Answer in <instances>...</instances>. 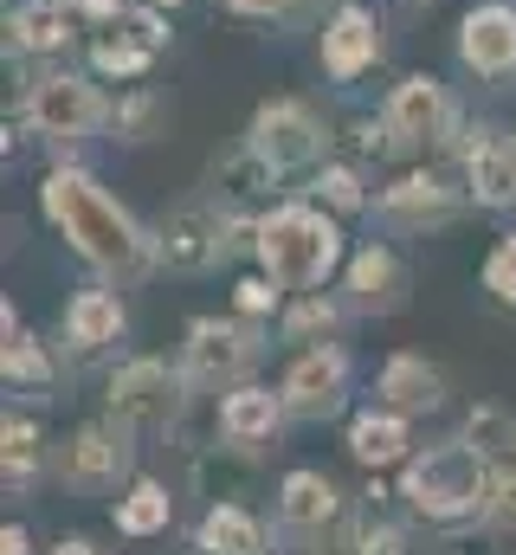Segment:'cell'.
Wrapping results in <instances>:
<instances>
[{
  "instance_id": "cell-14",
  "label": "cell",
  "mask_w": 516,
  "mask_h": 555,
  "mask_svg": "<svg viewBox=\"0 0 516 555\" xmlns=\"http://www.w3.org/2000/svg\"><path fill=\"white\" fill-rule=\"evenodd\" d=\"M284 420H291L284 395H278V388H258V382L227 388L220 408H214V426H220V439H227L233 452H265V446H278Z\"/></svg>"
},
{
  "instance_id": "cell-13",
  "label": "cell",
  "mask_w": 516,
  "mask_h": 555,
  "mask_svg": "<svg viewBox=\"0 0 516 555\" xmlns=\"http://www.w3.org/2000/svg\"><path fill=\"white\" fill-rule=\"evenodd\" d=\"M188 555H278V530L240 498H214L188 530Z\"/></svg>"
},
{
  "instance_id": "cell-28",
  "label": "cell",
  "mask_w": 516,
  "mask_h": 555,
  "mask_svg": "<svg viewBox=\"0 0 516 555\" xmlns=\"http://www.w3.org/2000/svg\"><path fill=\"white\" fill-rule=\"evenodd\" d=\"M46 426L26 414H7L0 420V478H7V491H33L39 485V472H46Z\"/></svg>"
},
{
  "instance_id": "cell-9",
  "label": "cell",
  "mask_w": 516,
  "mask_h": 555,
  "mask_svg": "<svg viewBox=\"0 0 516 555\" xmlns=\"http://www.w3.org/2000/svg\"><path fill=\"white\" fill-rule=\"evenodd\" d=\"M349 382H356L349 349H343V343H310V349L291 356L278 395H284L291 420H336L349 408Z\"/></svg>"
},
{
  "instance_id": "cell-41",
  "label": "cell",
  "mask_w": 516,
  "mask_h": 555,
  "mask_svg": "<svg viewBox=\"0 0 516 555\" xmlns=\"http://www.w3.org/2000/svg\"><path fill=\"white\" fill-rule=\"evenodd\" d=\"M162 7H181V0H162Z\"/></svg>"
},
{
  "instance_id": "cell-27",
  "label": "cell",
  "mask_w": 516,
  "mask_h": 555,
  "mask_svg": "<svg viewBox=\"0 0 516 555\" xmlns=\"http://www.w3.org/2000/svg\"><path fill=\"white\" fill-rule=\"evenodd\" d=\"M271 181H278V168L258 155L253 142H240V149H227V155L214 162V201H220L233 220L253 207L258 194H271Z\"/></svg>"
},
{
  "instance_id": "cell-1",
  "label": "cell",
  "mask_w": 516,
  "mask_h": 555,
  "mask_svg": "<svg viewBox=\"0 0 516 555\" xmlns=\"http://www.w3.org/2000/svg\"><path fill=\"white\" fill-rule=\"evenodd\" d=\"M39 207H46V220L65 233V246L104 278V284H142L149 272H162V259H155V227H142L98 175H85V168H52L46 188H39Z\"/></svg>"
},
{
  "instance_id": "cell-34",
  "label": "cell",
  "mask_w": 516,
  "mask_h": 555,
  "mask_svg": "<svg viewBox=\"0 0 516 555\" xmlns=\"http://www.w3.org/2000/svg\"><path fill=\"white\" fill-rule=\"evenodd\" d=\"M278 297H284V284L278 278H240L233 284V317H246V323H271L278 317Z\"/></svg>"
},
{
  "instance_id": "cell-20",
  "label": "cell",
  "mask_w": 516,
  "mask_h": 555,
  "mask_svg": "<svg viewBox=\"0 0 516 555\" xmlns=\"http://www.w3.org/2000/svg\"><path fill=\"white\" fill-rule=\"evenodd\" d=\"M420 446H413V420L400 414V408H387V401H375V408H362V414L349 420V459L362 465V472H400L407 459H413Z\"/></svg>"
},
{
  "instance_id": "cell-3",
  "label": "cell",
  "mask_w": 516,
  "mask_h": 555,
  "mask_svg": "<svg viewBox=\"0 0 516 555\" xmlns=\"http://www.w3.org/2000/svg\"><path fill=\"white\" fill-rule=\"evenodd\" d=\"M253 259H258V272L278 278L284 291H323L330 278L349 266L336 220L323 207H310V201H284V207L258 214Z\"/></svg>"
},
{
  "instance_id": "cell-7",
  "label": "cell",
  "mask_w": 516,
  "mask_h": 555,
  "mask_svg": "<svg viewBox=\"0 0 516 555\" xmlns=\"http://www.w3.org/2000/svg\"><path fill=\"white\" fill-rule=\"evenodd\" d=\"M188 375H181V362H162V356H129L111 369V382H104V401H111V414L129 420L136 433H155V426H175L181 408H188Z\"/></svg>"
},
{
  "instance_id": "cell-2",
  "label": "cell",
  "mask_w": 516,
  "mask_h": 555,
  "mask_svg": "<svg viewBox=\"0 0 516 555\" xmlns=\"http://www.w3.org/2000/svg\"><path fill=\"white\" fill-rule=\"evenodd\" d=\"M491 459L465 439V433H446L433 446H420L407 465H400V504L413 524L426 530H472L485 524V498H491Z\"/></svg>"
},
{
  "instance_id": "cell-25",
  "label": "cell",
  "mask_w": 516,
  "mask_h": 555,
  "mask_svg": "<svg viewBox=\"0 0 516 555\" xmlns=\"http://www.w3.org/2000/svg\"><path fill=\"white\" fill-rule=\"evenodd\" d=\"M0 375H7V388H52L59 382L52 349L20 323L13 304H0Z\"/></svg>"
},
{
  "instance_id": "cell-4",
  "label": "cell",
  "mask_w": 516,
  "mask_h": 555,
  "mask_svg": "<svg viewBox=\"0 0 516 555\" xmlns=\"http://www.w3.org/2000/svg\"><path fill=\"white\" fill-rule=\"evenodd\" d=\"M52 472L78 498H117L136 478V426L117 414H98L85 426H72L65 446H52Z\"/></svg>"
},
{
  "instance_id": "cell-21",
  "label": "cell",
  "mask_w": 516,
  "mask_h": 555,
  "mask_svg": "<svg viewBox=\"0 0 516 555\" xmlns=\"http://www.w3.org/2000/svg\"><path fill=\"white\" fill-rule=\"evenodd\" d=\"M129 330V310L124 297H117V284H85V291H72V304H65V343H72V356H104V349H117Z\"/></svg>"
},
{
  "instance_id": "cell-29",
  "label": "cell",
  "mask_w": 516,
  "mask_h": 555,
  "mask_svg": "<svg viewBox=\"0 0 516 555\" xmlns=\"http://www.w3.org/2000/svg\"><path fill=\"white\" fill-rule=\"evenodd\" d=\"M491 465H504V459H516V414L511 408H491V401H478L472 414H465V426H459Z\"/></svg>"
},
{
  "instance_id": "cell-22",
  "label": "cell",
  "mask_w": 516,
  "mask_h": 555,
  "mask_svg": "<svg viewBox=\"0 0 516 555\" xmlns=\"http://www.w3.org/2000/svg\"><path fill=\"white\" fill-rule=\"evenodd\" d=\"M478 142H465V188L478 207L511 214L516 207V149L498 130H472Z\"/></svg>"
},
{
  "instance_id": "cell-37",
  "label": "cell",
  "mask_w": 516,
  "mask_h": 555,
  "mask_svg": "<svg viewBox=\"0 0 516 555\" xmlns=\"http://www.w3.org/2000/svg\"><path fill=\"white\" fill-rule=\"evenodd\" d=\"M46 555H111V550H104L98 537H85V530H72V537H59V543H52Z\"/></svg>"
},
{
  "instance_id": "cell-35",
  "label": "cell",
  "mask_w": 516,
  "mask_h": 555,
  "mask_svg": "<svg viewBox=\"0 0 516 555\" xmlns=\"http://www.w3.org/2000/svg\"><path fill=\"white\" fill-rule=\"evenodd\" d=\"M111 124H117V137H124V142H142V137H149V124H155V98H129Z\"/></svg>"
},
{
  "instance_id": "cell-32",
  "label": "cell",
  "mask_w": 516,
  "mask_h": 555,
  "mask_svg": "<svg viewBox=\"0 0 516 555\" xmlns=\"http://www.w3.org/2000/svg\"><path fill=\"white\" fill-rule=\"evenodd\" d=\"M478 284L504 304V310H516V233H504L491 253H485V266H478Z\"/></svg>"
},
{
  "instance_id": "cell-23",
  "label": "cell",
  "mask_w": 516,
  "mask_h": 555,
  "mask_svg": "<svg viewBox=\"0 0 516 555\" xmlns=\"http://www.w3.org/2000/svg\"><path fill=\"white\" fill-rule=\"evenodd\" d=\"M111 524H117V537H124V543L168 537V530H175V491H168L162 478L136 472L124 491H117V504H111Z\"/></svg>"
},
{
  "instance_id": "cell-12",
  "label": "cell",
  "mask_w": 516,
  "mask_h": 555,
  "mask_svg": "<svg viewBox=\"0 0 516 555\" xmlns=\"http://www.w3.org/2000/svg\"><path fill=\"white\" fill-rule=\"evenodd\" d=\"M258 155L284 175V168H310L317 155H323V124H317V111L310 104H297V98H278V104H265L253 117V130H246Z\"/></svg>"
},
{
  "instance_id": "cell-17",
  "label": "cell",
  "mask_w": 516,
  "mask_h": 555,
  "mask_svg": "<svg viewBox=\"0 0 516 555\" xmlns=\"http://www.w3.org/2000/svg\"><path fill=\"white\" fill-rule=\"evenodd\" d=\"M446 369L439 362H426L420 349H394L382 362V375H375V401H387V408H400L407 420L420 414H439L446 408Z\"/></svg>"
},
{
  "instance_id": "cell-18",
  "label": "cell",
  "mask_w": 516,
  "mask_h": 555,
  "mask_svg": "<svg viewBox=\"0 0 516 555\" xmlns=\"http://www.w3.org/2000/svg\"><path fill=\"white\" fill-rule=\"evenodd\" d=\"M459 59L478 78H511L516 72V7H504V0L472 7L459 20Z\"/></svg>"
},
{
  "instance_id": "cell-16",
  "label": "cell",
  "mask_w": 516,
  "mask_h": 555,
  "mask_svg": "<svg viewBox=\"0 0 516 555\" xmlns=\"http://www.w3.org/2000/svg\"><path fill=\"white\" fill-rule=\"evenodd\" d=\"M343 291H349V310L356 317H394L407 304V266H400V253L382 246V240H369L362 253H349Z\"/></svg>"
},
{
  "instance_id": "cell-39",
  "label": "cell",
  "mask_w": 516,
  "mask_h": 555,
  "mask_svg": "<svg viewBox=\"0 0 516 555\" xmlns=\"http://www.w3.org/2000/svg\"><path fill=\"white\" fill-rule=\"evenodd\" d=\"M233 13H253V20H278V13H291L297 0H227Z\"/></svg>"
},
{
  "instance_id": "cell-36",
  "label": "cell",
  "mask_w": 516,
  "mask_h": 555,
  "mask_svg": "<svg viewBox=\"0 0 516 555\" xmlns=\"http://www.w3.org/2000/svg\"><path fill=\"white\" fill-rule=\"evenodd\" d=\"M349 517H356V511H349ZM304 555H369V550H362V537H356V530L343 524V530H336L330 543H317V550H304Z\"/></svg>"
},
{
  "instance_id": "cell-10",
  "label": "cell",
  "mask_w": 516,
  "mask_h": 555,
  "mask_svg": "<svg viewBox=\"0 0 516 555\" xmlns=\"http://www.w3.org/2000/svg\"><path fill=\"white\" fill-rule=\"evenodd\" d=\"M91 20L104 26L98 46H91V59H98V72H111V78H136V72H149V59L168 46V26H162L149 7L91 0Z\"/></svg>"
},
{
  "instance_id": "cell-26",
  "label": "cell",
  "mask_w": 516,
  "mask_h": 555,
  "mask_svg": "<svg viewBox=\"0 0 516 555\" xmlns=\"http://www.w3.org/2000/svg\"><path fill=\"white\" fill-rule=\"evenodd\" d=\"M349 317H356V310H349V297H330V291H297V297L278 310V336H284V343H297V349H310V343H336Z\"/></svg>"
},
{
  "instance_id": "cell-40",
  "label": "cell",
  "mask_w": 516,
  "mask_h": 555,
  "mask_svg": "<svg viewBox=\"0 0 516 555\" xmlns=\"http://www.w3.org/2000/svg\"><path fill=\"white\" fill-rule=\"evenodd\" d=\"M0 555H33V530L26 524H0Z\"/></svg>"
},
{
  "instance_id": "cell-24",
  "label": "cell",
  "mask_w": 516,
  "mask_h": 555,
  "mask_svg": "<svg viewBox=\"0 0 516 555\" xmlns=\"http://www.w3.org/2000/svg\"><path fill=\"white\" fill-rule=\"evenodd\" d=\"M375 59H382V33H375V20H369L362 7H343V13L323 26V72L349 85V78H362Z\"/></svg>"
},
{
  "instance_id": "cell-8",
  "label": "cell",
  "mask_w": 516,
  "mask_h": 555,
  "mask_svg": "<svg viewBox=\"0 0 516 555\" xmlns=\"http://www.w3.org/2000/svg\"><path fill=\"white\" fill-rule=\"evenodd\" d=\"M233 253V214L220 201H181L155 220V259L162 272L201 278Z\"/></svg>"
},
{
  "instance_id": "cell-31",
  "label": "cell",
  "mask_w": 516,
  "mask_h": 555,
  "mask_svg": "<svg viewBox=\"0 0 516 555\" xmlns=\"http://www.w3.org/2000/svg\"><path fill=\"white\" fill-rule=\"evenodd\" d=\"M317 201H323L330 214H362V207H369V188H362V175H356L349 162H330V168L317 175Z\"/></svg>"
},
{
  "instance_id": "cell-5",
  "label": "cell",
  "mask_w": 516,
  "mask_h": 555,
  "mask_svg": "<svg viewBox=\"0 0 516 555\" xmlns=\"http://www.w3.org/2000/svg\"><path fill=\"white\" fill-rule=\"evenodd\" d=\"M265 330L246 317H194L181 336V375L194 395H227L240 382H253Z\"/></svg>"
},
{
  "instance_id": "cell-11",
  "label": "cell",
  "mask_w": 516,
  "mask_h": 555,
  "mask_svg": "<svg viewBox=\"0 0 516 555\" xmlns=\"http://www.w3.org/2000/svg\"><path fill=\"white\" fill-rule=\"evenodd\" d=\"M117 111L98 98V85H85V78H39L33 85V98H26V124L39 130V137H59V142H78L91 137V130H104Z\"/></svg>"
},
{
  "instance_id": "cell-19",
  "label": "cell",
  "mask_w": 516,
  "mask_h": 555,
  "mask_svg": "<svg viewBox=\"0 0 516 555\" xmlns=\"http://www.w3.org/2000/svg\"><path fill=\"white\" fill-rule=\"evenodd\" d=\"M439 130H446V91H439V78H400L387 91L382 137L394 149H426Z\"/></svg>"
},
{
  "instance_id": "cell-15",
  "label": "cell",
  "mask_w": 516,
  "mask_h": 555,
  "mask_svg": "<svg viewBox=\"0 0 516 555\" xmlns=\"http://www.w3.org/2000/svg\"><path fill=\"white\" fill-rule=\"evenodd\" d=\"M375 214H382V227L394 233H439V227H452L459 220V194L439 181V175H400L394 188L375 194Z\"/></svg>"
},
{
  "instance_id": "cell-38",
  "label": "cell",
  "mask_w": 516,
  "mask_h": 555,
  "mask_svg": "<svg viewBox=\"0 0 516 555\" xmlns=\"http://www.w3.org/2000/svg\"><path fill=\"white\" fill-rule=\"evenodd\" d=\"M446 537H452V550H446V555H498V550H491V537H498V530H485V537H465V530H446Z\"/></svg>"
},
{
  "instance_id": "cell-6",
  "label": "cell",
  "mask_w": 516,
  "mask_h": 555,
  "mask_svg": "<svg viewBox=\"0 0 516 555\" xmlns=\"http://www.w3.org/2000/svg\"><path fill=\"white\" fill-rule=\"evenodd\" d=\"M349 498H343V485L330 478V472H317V465H297V472H284L278 478V491H271V530H278V550H317V543H330L343 524H349Z\"/></svg>"
},
{
  "instance_id": "cell-30",
  "label": "cell",
  "mask_w": 516,
  "mask_h": 555,
  "mask_svg": "<svg viewBox=\"0 0 516 555\" xmlns=\"http://www.w3.org/2000/svg\"><path fill=\"white\" fill-rule=\"evenodd\" d=\"M72 39V20H65V7H52V0H33V7H20L13 13V46H26V52H59Z\"/></svg>"
},
{
  "instance_id": "cell-33",
  "label": "cell",
  "mask_w": 516,
  "mask_h": 555,
  "mask_svg": "<svg viewBox=\"0 0 516 555\" xmlns=\"http://www.w3.org/2000/svg\"><path fill=\"white\" fill-rule=\"evenodd\" d=\"M485 530L516 537V459H504L491 472V498H485Z\"/></svg>"
}]
</instances>
